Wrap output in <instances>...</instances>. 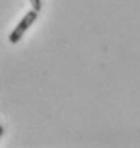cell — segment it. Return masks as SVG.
Returning a JSON list of instances; mask_svg holds the SVG:
<instances>
[{
	"mask_svg": "<svg viewBox=\"0 0 140 148\" xmlns=\"http://www.w3.org/2000/svg\"><path fill=\"white\" fill-rule=\"evenodd\" d=\"M38 17V12L37 10H30V12H27L26 14H24V17L21 18L20 21H18V24L14 27V30L10 33V36H9V41L11 43V44H16L18 43L23 36L26 34V32L31 27V24L35 23V20Z\"/></svg>",
	"mask_w": 140,
	"mask_h": 148,
	"instance_id": "obj_1",
	"label": "cell"
},
{
	"mask_svg": "<svg viewBox=\"0 0 140 148\" xmlns=\"http://www.w3.org/2000/svg\"><path fill=\"white\" fill-rule=\"evenodd\" d=\"M28 1H30V4L34 10H37V12L41 10V0H28Z\"/></svg>",
	"mask_w": 140,
	"mask_h": 148,
	"instance_id": "obj_2",
	"label": "cell"
}]
</instances>
